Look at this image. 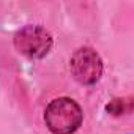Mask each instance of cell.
<instances>
[{
  "instance_id": "obj_4",
  "label": "cell",
  "mask_w": 134,
  "mask_h": 134,
  "mask_svg": "<svg viewBox=\"0 0 134 134\" xmlns=\"http://www.w3.org/2000/svg\"><path fill=\"white\" fill-rule=\"evenodd\" d=\"M125 104H126L125 99L115 98V99H112V101L106 106V110H107L109 114H112V115H121V114H125V110H126Z\"/></svg>"
},
{
  "instance_id": "obj_3",
  "label": "cell",
  "mask_w": 134,
  "mask_h": 134,
  "mask_svg": "<svg viewBox=\"0 0 134 134\" xmlns=\"http://www.w3.org/2000/svg\"><path fill=\"white\" fill-rule=\"evenodd\" d=\"M70 70L77 82L84 85H92L96 84L103 74V62L95 49L81 47L71 57Z\"/></svg>"
},
{
  "instance_id": "obj_1",
  "label": "cell",
  "mask_w": 134,
  "mask_h": 134,
  "mask_svg": "<svg viewBox=\"0 0 134 134\" xmlns=\"http://www.w3.org/2000/svg\"><path fill=\"white\" fill-rule=\"evenodd\" d=\"M81 106L71 98H57L51 101L44 112V121L54 134H73L82 125Z\"/></svg>"
},
{
  "instance_id": "obj_2",
  "label": "cell",
  "mask_w": 134,
  "mask_h": 134,
  "mask_svg": "<svg viewBox=\"0 0 134 134\" xmlns=\"http://www.w3.org/2000/svg\"><path fill=\"white\" fill-rule=\"evenodd\" d=\"M14 47L29 58H43L52 47V36L40 25H25L16 33Z\"/></svg>"
}]
</instances>
